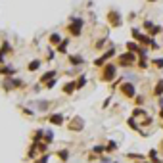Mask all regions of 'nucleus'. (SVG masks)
<instances>
[{"instance_id": "nucleus-12", "label": "nucleus", "mask_w": 163, "mask_h": 163, "mask_svg": "<svg viewBox=\"0 0 163 163\" xmlns=\"http://www.w3.org/2000/svg\"><path fill=\"white\" fill-rule=\"evenodd\" d=\"M48 121H50L52 125H62V123H63V115H62V113H56V115H52Z\"/></svg>"}, {"instance_id": "nucleus-25", "label": "nucleus", "mask_w": 163, "mask_h": 163, "mask_svg": "<svg viewBox=\"0 0 163 163\" xmlns=\"http://www.w3.org/2000/svg\"><path fill=\"white\" fill-rule=\"evenodd\" d=\"M106 150H107V152H113V150H115V142H109Z\"/></svg>"}, {"instance_id": "nucleus-22", "label": "nucleus", "mask_w": 163, "mask_h": 163, "mask_svg": "<svg viewBox=\"0 0 163 163\" xmlns=\"http://www.w3.org/2000/svg\"><path fill=\"white\" fill-rule=\"evenodd\" d=\"M48 159H50V154H44V156H42V157H38L35 163H48Z\"/></svg>"}, {"instance_id": "nucleus-21", "label": "nucleus", "mask_w": 163, "mask_h": 163, "mask_svg": "<svg viewBox=\"0 0 163 163\" xmlns=\"http://www.w3.org/2000/svg\"><path fill=\"white\" fill-rule=\"evenodd\" d=\"M56 50H58V52H62V54H65V52H67V40H63V42L58 46Z\"/></svg>"}, {"instance_id": "nucleus-10", "label": "nucleus", "mask_w": 163, "mask_h": 163, "mask_svg": "<svg viewBox=\"0 0 163 163\" xmlns=\"http://www.w3.org/2000/svg\"><path fill=\"white\" fill-rule=\"evenodd\" d=\"M75 88H77V83H73V81H69L67 85H63V94H73L75 92Z\"/></svg>"}, {"instance_id": "nucleus-15", "label": "nucleus", "mask_w": 163, "mask_h": 163, "mask_svg": "<svg viewBox=\"0 0 163 163\" xmlns=\"http://www.w3.org/2000/svg\"><path fill=\"white\" fill-rule=\"evenodd\" d=\"M154 94H156V96H161V94H163V79H159V81H157L156 88H154Z\"/></svg>"}, {"instance_id": "nucleus-2", "label": "nucleus", "mask_w": 163, "mask_h": 163, "mask_svg": "<svg viewBox=\"0 0 163 163\" xmlns=\"http://www.w3.org/2000/svg\"><path fill=\"white\" fill-rule=\"evenodd\" d=\"M115 75H117V65H115V63H106L104 69H102V73H100V81L111 83L113 79H115Z\"/></svg>"}, {"instance_id": "nucleus-28", "label": "nucleus", "mask_w": 163, "mask_h": 163, "mask_svg": "<svg viewBox=\"0 0 163 163\" xmlns=\"http://www.w3.org/2000/svg\"><path fill=\"white\" fill-rule=\"evenodd\" d=\"M148 2H157V0H148Z\"/></svg>"}, {"instance_id": "nucleus-29", "label": "nucleus", "mask_w": 163, "mask_h": 163, "mask_svg": "<svg viewBox=\"0 0 163 163\" xmlns=\"http://www.w3.org/2000/svg\"><path fill=\"white\" fill-rule=\"evenodd\" d=\"M161 150H163V140H161Z\"/></svg>"}, {"instance_id": "nucleus-1", "label": "nucleus", "mask_w": 163, "mask_h": 163, "mask_svg": "<svg viewBox=\"0 0 163 163\" xmlns=\"http://www.w3.org/2000/svg\"><path fill=\"white\" fill-rule=\"evenodd\" d=\"M83 27H85V21L81 17H71L69 19V25H67V33L71 37H81Z\"/></svg>"}, {"instance_id": "nucleus-20", "label": "nucleus", "mask_w": 163, "mask_h": 163, "mask_svg": "<svg viewBox=\"0 0 163 163\" xmlns=\"http://www.w3.org/2000/svg\"><path fill=\"white\" fill-rule=\"evenodd\" d=\"M58 156H60L62 161H67V159H69V152L67 150H60V152H58Z\"/></svg>"}, {"instance_id": "nucleus-13", "label": "nucleus", "mask_w": 163, "mask_h": 163, "mask_svg": "<svg viewBox=\"0 0 163 163\" xmlns=\"http://www.w3.org/2000/svg\"><path fill=\"white\" fill-rule=\"evenodd\" d=\"M58 75V71H48V73H44L42 77H40V83H48V81H52L54 77Z\"/></svg>"}, {"instance_id": "nucleus-14", "label": "nucleus", "mask_w": 163, "mask_h": 163, "mask_svg": "<svg viewBox=\"0 0 163 163\" xmlns=\"http://www.w3.org/2000/svg\"><path fill=\"white\" fill-rule=\"evenodd\" d=\"M83 62H85L83 56H69V63H71V65H81Z\"/></svg>"}, {"instance_id": "nucleus-17", "label": "nucleus", "mask_w": 163, "mask_h": 163, "mask_svg": "<svg viewBox=\"0 0 163 163\" xmlns=\"http://www.w3.org/2000/svg\"><path fill=\"white\" fill-rule=\"evenodd\" d=\"M40 63H42L40 60H33V62L29 63V65H27V69H29V71H37V69L40 67Z\"/></svg>"}, {"instance_id": "nucleus-8", "label": "nucleus", "mask_w": 163, "mask_h": 163, "mask_svg": "<svg viewBox=\"0 0 163 163\" xmlns=\"http://www.w3.org/2000/svg\"><path fill=\"white\" fill-rule=\"evenodd\" d=\"M69 129H71V131H83V129H85V123H83L81 117H75V119H71Z\"/></svg>"}, {"instance_id": "nucleus-11", "label": "nucleus", "mask_w": 163, "mask_h": 163, "mask_svg": "<svg viewBox=\"0 0 163 163\" xmlns=\"http://www.w3.org/2000/svg\"><path fill=\"white\" fill-rule=\"evenodd\" d=\"M48 40H50V44H52V46H56V48H58V44H62V42H63L62 37H60V33H52Z\"/></svg>"}, {"instance_id": "nucleus-26", "label": "nucleus", "mask_w": 163, "mask_h": 163, "mask_svg": "<svg viewBox=\"0 0 163 163\" xmlns=\"http://www.w3.org/2000/svg\"><path fill=\"white\" fill-rule=\"evenodd\" d=\"M54 85H56V79H52V81H48V83H46V87H48V88H52Z\"/></svg>"}, {"instance_id": "nucleus-18", "label": "nucleus", "mask_w": 163, "mask_h": 163, "mask_svg": "<svg viewBox=\"0 0 163 163\" xmlns=\"http://www.w3.org/2000/svg\"><path fill=\"white\" fill-rule=\"evenodd\" d=\"M0 73H2V75H13V73H15V69H13L12 65H6V67L0 69Z\"/></svg>"}, {"instance_id": "nucleus-4", "label": "nucleus", "mask_w": 163, "mask_h": 163, "mask_svg": "<svg viewBox=\"0 0 163 163\" xmlns=\"http://www.w3.org/2000/svg\"><path fill=\"white\" fill-rule=\"evenodd\" d=\"M106 19H107V23H109V27H121L123 25V17H121V13L117 10H109Z\"/></svg>"}, {"instance_id": "nucleus-3", "label": "nucleus", "mask_w": 163, "mask_h": 163, "mask_svg": "<svg viewBox=\"0 0 163 163\" xmlns=\"http://www.w3.org/2000/svg\"><path fill=\"white\" fill-rule=\"evenodd\" d=\"M138 60H136V54H132V52H125V54H121L119 60H117V63H119L121 67H131V65H134Z\"/></svg>"}, {"instance_id": "nucleus-6", "label": "nucleus", "mask_w": 163, "mask_h": 163, "mask_svg": "<svg viewBox=\"0 0 163 163\" xmlns=\"http://www.w3.org/2000/svg\"><path fill=\"white\" fill-rule=\"evenodd\" d=\"M113 54H115V48H109V50H107L106 54H102V56L98 58V60H96L94 65H98V67H104V65H106V60H109V58H111Z\"/></svg>"}, {"instance_id": "nucleus-19", "label": "nucleus", "mask_w": 163, "mask_h": 163, "mask_svg": "<svg viewBox=\"0 0 163 163\" xmlns=\"http://www.w3.org/2000/svg\"><path fill=\"white\" fill-rule=\"evenodd\" d=\"M152 65L157 69H163V58H156V60H152Z\"/></svg>"}, {"instance_id": "nucleus-16", "label": "nucleus", "mask_w": 163, "mask_h": 163, "mask_svg": "<svg viewBox=\"0 0 163 163\" xmlns=\"http://www.w3.org/2000/svg\"><path fill=\"white\" fill-rule=\"evenodd\" d=\"M127 50L134 54V52H140V46H138L136 42H132V40H131V42H127Z\"/></svg>"}, {"instance_id": "nucleus-27", "label": "nucleus", "mask_w": 163, "mask_h": 163, "mask_svg": "<svg viewBox=\"0 0 163 163\" xmlns=\"http://www.w3.org/2000/svg\"><path fill=\"white\" fill-rule=\"evenodd\" d=\"M161 117H163V100H161Z\"/></svg>"}, {"instance_id": "nucleus-7", "label": "nucleus", "mask_w": 163, "mask_h": 163, "mask_svg": "<svg viewBox=\"0 0 163 163\" xmlns=\"http://www.w3.org/2000/svg\"><path fill=\"white\" fill-rule=\"evenodd\" d=\"M144 27L148 29V33H150L152 37H156V35H159V33H161V27L154 25V23H152L150 19H146V21H144Z\"/></svg>"}, {"instance_id": "nucleus-24", "label": "nucleus", "mask_w": 163, "mask_h": 163, "mask_svg": "<svg viewBox=\"0 0 163 163\" xmlns=\"http://www.w3.org/2000/svg\"><path fill=\"white\" fill-rule=\"evenodd\" d=\"M156 154H157V152H156V150H152V152H150V157H152V161H156V163H159V161H161V159H159V157H157V156H156Z\"/></svg>"}, {"instance_id": "nucleus-23", "label": "nucleus", "mask_w": 163, "mask_h": 163, "mask_svg": "<svg viewBox=\"0 0 163 163\" xmlns=\"http://www.w3.org/2000/svg\"><path fill=\"white\" fill-rule=\"evenodd\" d=\"M85 83H87V77H85V75H81V79H79V81H77V88L85 87Z\"/></svg>"}, {"instance_id": "nucleus-9", "label": "nucleus", "mask_w": 163, "mask_h": 163, "mask_svg": "<svg viewBox=\"0 0 163 163\" xmlns=\"http://www.w3.org/2000/svg\"><path fill=\"white\" fill-rule=\"evenodd\" d=\"M12 52V46H10V42H2V46H0V63H4V56L6 54H10Z\"/></svg>"}, {"instance_id": "nucleus-5", "label": "nucleus", "mask_w": 163, "mask_h": 163, "mask_svg": "<svg viewBox=\"0 0 163 163\" xmlns=\"http://www.w3.org/2000/svg\"><path fill=\"white\" fill-rule=\"evenodd\" d=\"M119 90L127 96V98H134V96H136V88H134L132 83H123V85L119 87Z\"/></svg>"}]
</instances>
